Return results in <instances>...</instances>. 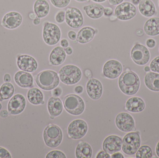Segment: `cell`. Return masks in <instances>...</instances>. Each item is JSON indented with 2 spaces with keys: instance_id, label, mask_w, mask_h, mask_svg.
<instances>
[{
  "instance_id": "obj_1",
  "label": "cell",
  "mask_w": 159,
  "mask_h": 158,
  "mask_svg": "<svg viewBox=\"0 0 159 158\" xmlns=\"http://www.w3.org/2000/svg\"><path fill=\"white\" fill-rule=\"evenodd\" d=\"M118 85L123 93L127 95H134L138 92L140 88V79L135 72L126 70L120 77Z\"/></svg>"
},
{
  "instance_id": "obj_2",
  "label": "cell",
  "mask_w": 159,
  "mask_h": 158,
  "mask_svg": "<svg viewBox=\"0 0 159 158\" xmlns=\"http://www.w3.org/2000/svg\"><path fill=\"white\" fill-rule=\"evenodd\" d=\"M58 74L52 70H45L38 73L35 78L37 86L45 91L53 90L60 83Z\"/></svg>"
},
{
  "instance_id": "obj_3",
  "label": "cell",
  "mask_w": 159,
  "mask_h": 158,
  "mask_svg": "<svg viewBox=\"0 0 159 158\" xmlns=\"http://www.w3.org/2000/svg\"><path fill=\"white\" fill-rule=\"evenodd\" d=\"M60 79L67 85L76 84L81 79L82 72L77 66L68 65L62 67L58 73Z\"/></svg>"
},
{
  "instance_id": "obj_4",
  "label": "cell",
  "mask_w": 159,
  "mask_h": 158,
  "mask_svg": "<svg viewBox=\"0 0 159 158\" xmlns=\"http://www.w3.org/2000/svg\"><path fill=\"white\" fill-rule=\"evenodd\" d=\"M43 136L47 146L55 148L58 147L62 142L63 134L59 126L50 124L48 125L44 130Z\"/></svg>"
},
{
  "instance_id": "obj_5",
  "label": "cell",
  "mask_w": 159,
  "mask_h": 158,
  "mask_svg": "<svg viewBox=\"0 0 159 158\" xmlns=\"http://www.w3.org/2000/svg\"><path fill=\"white\" fill-rule=\"evenodd\" d=\"M61 37V30L58 26L49 21L44 22L43 38L47 45L50 46L56 45L60 41Z\"/></svg>"
},
{
  "instance_id": "obj_6",
  "label": "cell",
  "mask_w": 159,
  "mask_h": 158,
  "mask_svg": "<svg viewBox=\"0 0 159 158\" xmlns=\"http://www.w3.org/2000/svg\"><path fill=\"white\" fill-rule=\"evenodd\" d=\"M64 108L69 114L74 116L81 115L85 109L83 99L75 94H70L63 99Z\"/></svg>"
},
{
  "instance_id": "obj_7",
  "label": "cell",
  "mask_w": 159,
  "mask_h": 158,
  "mask_svg": "<svg viewBox=\"0 0 159 158\" xmlns=\"http://www.w3.org/2000/svg\"><path fill=\"white\" fill-rule=\"evenodd\" d=\"M141 144V138L139 134L131 132L127 134L123 138L121 148L126 155H133L140 148Z\"/></svg>"
},
{
  "instance_id": "obj_8",
  "label": "cell",
  "mask_w": 159,
  "mask_h": 158,
  "mask_svg": "<svg viewBox=\"0 0 159 158\" xmlns=\"http://www.w3.org/2000/svg\"><path fill=\"white\" fill-rule=\"evenodd\" d=\"M137 14V9L134 5L129 2H123L115 8V15L122 21L134 18Z\"/></svg>"
},
{
  "instance_id": "obj_9",
  "label": "cell",
  "mask_w": 159,
  "mask_h": 158,
  "mask_svg": "<svg viewBox=\"0 0 159 158\" xmlns=\"http://www.w3.org/2000/svg\"><path fill=\"white\" fill-rule=\"evenodd\" d=\"M67 130L70 138L74 140H79L83 138L87 134L88 124L83 120H75L69 124Z\"/></svg>"
},
{
  "instance_id": "obj_10",
  "label": "cell",
  "mask_w": 159,
  "mask_h": 158,
  "mask_svg": "<svg viewBox=\"0 0 159 158\" xmlns=\"http://www.w3.org/2000/svg\"><path fill=\"white\" fill-rule=\"evenodd\" d=\"M65 22L72 28H79L84 23V17L82 12L76 7H69L66 9Z\"/></svg>"
},
{
  "instance_id": "obj_11",
  "label": "cell",
  "mask_w": 159,
  "mask_h": 158,
  "mask_svg": "<svg viewBox=\"0 0 159 158\" xmlns=\"http://www.w3.org/2000/svg\"><path fill=\"white\" fill-rule=\"evenodd\" d=\"M131 57L135 64L139 66H144L149 61L150 52L144 45L137 44L132 49Z\"/></svg>"
},
{
  "instance_id": "obj_12",
  "label": "cell",
  "mask_w": 159,
  "mask_h": 158,
  "mask_svg": "<svg viewBox=\"0 0 159 158\" xmlns=\"http://www.w3.org/2000/svg\"><path fill=\"white\" fill-rule=\"evenodd\" d=\"M122 70L123 67L119 61L111 59L108 60L104 65L103 74L107 79H114L121 74Z\"/></svg>"
},
{
  "instance_id": "obj_13",
  "label": "cell",
  "mask_w": 159,
  "mask_h": 158,
  "mask_svg": "<svg viewBox=\"0 0 159 158\" xmlns=\"http://www.w3.org/2000/svg\"><path fill=\"white\" fill-rule=\"evenodd\" d=\"M22 20L23 18L20 13L16 11H11L3 17L1 25L8 29H15L21 25Z\"/></svg>"
},
{
  "instance_id": "obj_14",
  "label": "cell",
  "mask_w": 159,
  "mask_h": 158,
  "mask_svg": "<svg viewBox=\"0 0 159 158\" xmlns=\"http://www.w3.org/2000/svg\"><path fill=\"white\" fill-rule=\"evenodd\" d=\"M115 122L118 129L124 132L131 131L134 129V120L128 113L122 112L117 115Z\"/></svg>"
},
{
  "instance_id": "obj_15",
  "label": "cell",
  "mask_w": 159,
  "mask_h": 158,
  "mask_svg": "<svg viewBox=\"0 0 159 158\" xmlns=\"http://www.w3.org/2000/svg\"><path fill=\"white\" fill-rule=\"evenodd\" d=\"M17 65L20 70L26 72H34L38 68L36 59L29 55H20L17 58Z\"/></svg>"
},
{
  "instance_id": "obj_16",
  "label": "cell",
  "mask_w": 159,
  "mask_h": 158,
  "mask_svg": "<svg viewBox=\"0 0 159 158\" xmlns=\"http://www.w3.org/2000/svg\"><path fill=\"white\" fill-rule=\"evenodd\" d=\"M26 105V99L24 96L18 94L9 100L7 105V110L11 115H19L24 111Z\"/></svg>"
},
{
  "instance_id": "obj_17",
  "label": "cell",
  "mask_w": 159,
  "mask_h": 158,
  "mask_svg": "<svg viewBox=\"0 0 159 158\" xmlns=\"http://www.w3.org/2000/svg\"><path fill=\"white\" fill-rule=\"evenodd\" d=\"M122 142L121 138L117 135L107 136L103 143V149L109 155L118 152L121 150Z\"/></svg>"
},
{
  "instance_id": "obj_18",
  "label": "cell",
  "mask_w": 159,
  "mask_h": 158,
  "mask_svg": "<svg viewBox=\"0 0 159 158\" xmlns=\"http://www.w3.org/2000/svg\"><path fill=\"white\" fill-rule=\"evenodd\" d=\"M86 91L90 98L93 100H98L102 95V84L99 80L91 78L86 84Z\"/></svg>"
},
{
  "instance_id": "obj_19",
  "label": "cell",
  "mask_w": 159,
  "mask_h": 158,
  "mask_svg": "<svg viewBox=\"0 0 159 158\" xmlns=\"http://www.w3.org/2000/svg\"><path fill=\"white\" fill-rule=\"evenodd\" d=\"M14 79L16 84L21 88H29L33 86V77L30 72L20 70L16 72Z\"/></svg>"
},
{
  "instance_id": "obj_20",
  "label": "cell",
  "mask_w": 159,
  "mask_h": 158,
  "mask_svg": "<svg viewBox=\"0 0 159 158\" xmlns=\"http://www.w3.org/2000/svg\"><path fill=\"white\" fill-rule=\"evenodd\" d=\"M83 9L86 15L92 19H98L104 15V7L98 3L85 5Z\"/></svg>"
},
{
  "instance_id": "obj_21",
  "label": "cell",
  "mask_w": 159,
  "mask_h": 158,
  "mask_svg": "<svg viewBox=\"0 0 159 158\" xmlns=\"http://www.w3.org/2000/svg\"><path fill=\"white\" fill-rule=\"evenodd\" d=\"M66 58V53L64 48L60 46L55 47L50 53L49 61L52 66H58L64 63Z\"/></svg>"
},
{
  "instance_id": "obj_22",
  "label": "cell",
  "mask_w": 159,
  "mask_h": 158,
  "mask_svg": "<svg viewBox=\"0 0 159 158\" xmlns=\"http://www.w3.org/2000/svg\"><path fill=\"white\" fill-rule=\"evenodd\" d=\"M96 33L95 29L89 26H86L78 31L76 41L81 44L88 43L93 40Z\"/></svg>"
},
{
  "instance_id": "obj_23",
  "label": "cell",
  "mask_w": 159,
  "mask_h": 158,
  "mask_svg": "<svg viewBox=\"0 0 159 158\" xmlns=\"http://www.w3.org/2000/svg\"><path fill=\"white\" fill-rule=\"evenodd\" d=\"M48 109L51 117L60 116L63 110V105L61 100L58 97H50L48 102Z\"/></svg>"
},
{
  "instance_id": "obj_24",
  "label": "cell",
  "mask_w": 159,
  "mask_h": 158,
  "mask_svg": "<svg viewBox=\"0 0 159 158\" xmlns=\"http://www.w3.org/2000/svg\"><path fill=\"white\" fill-rule=\"evenodd\" d=\"M34 12L39 18H44L49 14L50 6L47 0H36L34 3Z\"/></svg>"
},
{
  "instance_id": "obj_25",
  "label": "cell",
  "mask_w": 159,
  "mask_h": 158,
  "mask_svg": "<svg viewBox=\"0 0 159 158\" xmlns=\"http://www.w3.org/2000/svg\"><path fill=\"white\" fill-rule=\"evenodd\" d=\"M145 108V104L143 99L139 97H133L126 102V109L133 113L142 112Z\"/></svg>"
},
{
  "instance_id": "obj_26",
  "label": "cell",
  "mask_w": 159,
  "mask_h": 158,
  "mask_svg": "<svg viewBox=\"0 0 159 158\" xmlns=\"http://www.w3.org/2000/svg\"><path fill=\"white\" fill-rule=\"evenodd\" d=\"M138 8L140 13L146 17L154 15L157 11L156 6L152 0H141Z\"/></svg>"
},
{
  "instance_id": "obj_27",
  "label": "cell",
  "mask_w": 159,
  "mask_h": 158,
  "mask_svg": "<svg viewBox=\"0 0 159 158\" xmlns=\"http://www.w3.org/2000/svg\"><path fill=\"white\" fill-rule=\"evenodd\" d=\"M145 32L150 36L159 34V17H153L148 19L144 26Z\"/></svg>"
},
{
  "instance_id": "obj_28",
  "label": "cell",
  "mask_w": 159,
  "mask_h": 158,
  "mask_svg": "<svg viewBox=\"0 0 159 158\" xmlns=\"http://www.w3.org/2000/svg\"><path fill=\"white\" fill-rule=\"evenodd\" d=\"M144 82L148 88L154 92H159V74L150 72L146 75Z\"/></svg>"
},
{
  "instance_id": "obj_29",
  "label": "cell",
  "mask_w": 159,
  "mask_h": 158,
  "mask_svg": "<svg viewBox=\"0 0 159 158\" xmlns=\"http://www.w3.org/2000/svg\"><path fill=\"white\" fill-rule=\"evenodd\" d=\"M93 155L91 146L85 142L79 143L75 149V156L77 158H90Z\"/></svg>"
},
{
  "instance_id": "obj_30",
  "label": "cell",
  "mask_w": 159,
  "mask_h": 158,
  "mask_svg": "<svg viewBox=\"0 0 159 158\" xmlns=\"http://www.w3.org/2000/svg\"><path fill=\"white\" fill-rule=\"evenodd\" d=\"M27 98L29 102L33 105L43 104L44 103V96L41 90L37 88L30 89L27 93Z\"/></svg>"
},
{
  "instance_id": "obj_31",
  "label": "cell",
  "mask_w": 159,
  "mask_h": 158,
  "mask_svg": "<svg viewBox=\"0 0 159 158\" xmlns=\"http://www.w3.org/2000/svg\"><path fill=\"white\" fill-rule=\"evenodd\" d=\"M15 88L12 83L5 82L0 87V98L3 100H8L13 96Z\"/></svg>"
},
{
  "instance_id": "obj_32",
  "label": "cell",
  "mask_w": 159,
  "mask_h": 158,
  "mask_svg": "<svg viewBox=\"0 0 159 158\" xmlns=\"http://www.w3.org/2000/svg\"><path fill=\"white\" fill-rule=\"evenodd\" d=\"M152 150L148 146L141 147L136 152V157L137 158H150L152 157Z\"/></svg>"
},
{
  "instance_id": "obj_33",
  "label": "cell",
  "mask_w": 159,
  "mask_h": 158,
  "mask_svg": "<svg viewBox=\"0 0 159 158\" xmlns=\"http://www.w3.org/2000/svg\"><path fill=\"white\" fill-rule=\"evenodd\" d=\"M51 3L58 8H63L70 4L71 0H50Z\"/></svg>"
},
{
  "instance_id": "obj_34",
  "label": "cell",
  "mask_w": 159,
  "mask_h": 158,
  "mask_svg": "<svg viewBox=\"0 0 159 158\" xmlns=\"http://www.w3.org/2000/svg\"><path fill=\"white\" fill-rule=\"evenodd\" d=\"M47 158H66V156L63 152L59 150H53L49 152L46 156Z\"/></svg>"
},
{
  "instance_id": "obj_35",
  "label": "cell",
  "mask_w": 159,
  "mask_h": 158,
  "mask_svg": "<svg viewBox=\"0 0 159 158\" xmlns=\"http://www.w3.org/2000/svg\"><path fill=\"white\" fill-rule=\"evenodd\" d=\"M65 13L64 10H60L58 11L55 15V20L57 23L61 24L65 21Z\"/></svg>"
},
{
  "instance_id": "obj_36",
  "label": "cell",
  "mask_w": 159,
  "mask_h": 158,
  "mask_svg": "<svg viewBox=\"0 0 159 158\" xmlns=\"http://www.w3.org/2000/svg\"><path fill=\"white\" fill-rule=\"evenodd\" d=\"M150 68L154 72L159 73V56L152 60L150 63Z\"/></svg>"
},
{
  "instance_id": "obj_37",
  "label": "cell",
  "mask_w": 159,
  "mask_h": 158,
  "mask_svg": "<svg viewBox=\"0 0 159 158\" xmlns=\"http://www.w3.org/2000/svg\"><path fill=\"white\" fill-rule=\"evenodd\" d=\"M11 154L4 147H0V158H11Z\"/></svg>"
},
{
  "instance_id": "obj_38",
  "label": "cell",
  "mask_w": 159,
  "mask_h": 158,
  "mask_svg": "<svg viewBox=\"0 0 159 158\" xmlns=\"http://www.w3.org/2000/svg\"><path fill=\"white\" fill-rule=\"evenodd\" d=\"M62 90L60 87H56L55 89L52 90V95L55 97H58L62 94Z\"/></svg>"
},
{
  "instance_id": "obj_39",
  "label": "cell",
  "mask_w": 159,
  "mask_h": 158,
  "mask_svg": "<svg viewBox=\"0 0 159 158\" xmlns=\"http://www.w3.org/2000/svg\"><path fill=\"white\" fill-rule=\"evenodd\" d=\"M113 14V9L112 7L107 6L104 7V15L105 16L109 17L112 15Z\"/></svg>"
},
{
  "instance_id": "obj_40",
  "label": "cell",
  "mask_w": 159,
  "mask_h": 158,
  "mask_svg": "<svg viewBox=\"0 0 159 158\" xmlns=\"http://www.w3.org/2000/svg\"><path fill=\"white\" fill-rule=\"evenodd\" d=\"M96 158H110V155L105 151H101L97 154Z\"/></svg>"
},
{
  "instance_id": "obj_41",
  "label": "cell",
  "mask_w": 159,
  "mask_h": 158,
  "mask_svg": "<svg viewBox=\"0 0 159 158\" xmlns=\"http://www.w3.org/2000/svg\"><path fill=\"white\" fill-rule=\"evenodd\" d=\"M68 36L71 41H75L77 38V33L74 31L70 30L68 32Z\"/></svg>"
},
{
  "instance_id": "obj_42",
  "label": "cell",
  "mask_w": 159,
  "mask_h": 158,
  "mask_svg": "<svg viewBox=\"0 0 159 158\" xmlns=\"http://www.w3.org/2000/svg\"><path fill=\"white\" fill-rule=\"evenodd\" d=\"M146 45L149 48H153L156 45V42L153 39H149L147 41Z\"/></svg>"
},
{
  "instance_id": "obj_43",
  "label": "cell",
  "mask_w": 159,
  "mask_h": 158,
  "mask_svg": "<svg viewBox=\"0 0 159 158\" xmlns=\"http://www.w3.org/2000/svg\"><path fill=\"white\" fill-rule=\"evenodd\" d=\"M110 5L117 6L124 2V0H108Z\"/></svg>"
},
{
  "instance_id": "obj_44",
  "label": "cell",
  "mask_w": 159,
  "mask_h": 158,
  "mask_svg": "<svg viewBox=\"0 0 159 158\" xmlns=\"http://www.w3.org/2000/svg\"><path fill=\"white\" fill-rule=\"evenodd\" d=\"M69 41L66 39H63L61 40L60 42V45L61 47L63 48H65L68 47L69 45Z\"/></svg>"
},
{
  "instance_id": "obj_45",
  "label": "cell",
  "mask_w": 159,
  "mask_h": 158,
  "mask_svg": "<svg viewBox=\"0 0 159 158\" xmlns=\"http://www.w3.org/2000/svg\"><path fill=\"white\" fill-rule=\"evenodd\" d=\"M75 92L78 94H81L83 92V87L81 85H78L75 88Z\"/></svg>"
},
{
  "instance_id": "obj_46",
  "label": "cell",
  "mask_w": 159,
  "mask_h": 158,
  "mask_svg": "<svg viewBox=\"0 0 159 158\" xmlns=\"http://www.w3.org/2000/svg\"><path fill=\"white\" fill-rule=\"evenodd\" d=\"M8 116V111L7 110H2L0 112V117L2 118H5Z\"/></svg>"
},
{
  "instance_id": "obj_47",
  "label": "cell",
  "mask_w": 159,
  "mask_h": 158,
  "mask_svg": "<svg viewBox=\"0 0 159 158\" xmlns=\"http://www.w3.org/2000/svg\"><path fill=\"white\" fill-rule=\"evenodd\" d=\"M3 80L5 82H10L11 80V76L10 74L8 73L5 74L3 77Z\"/></svg>"
},
{
  "instance_id": "obj_48",
  "label": "cell",
  "mask_w": 159,
  "mask_h": 158,
  "mask_svg": "<svg viewBox=\"0 0 159 158\" xmlns=\"http://www.w3.org/2000/svg\"><path fill=\"white\" fill-rule=\"evenodd\" d=\"M111 157L112 158H124V157L121 153L116 152V153L112 154Z\"/></svg>"
},
{
  "instance_id": "obj_49",
  "label": "cell",
  "mask_w": 159,
  "mask_h": 158,
  "mask_svg": "<svg viewBox=\"0 0 159 158\" xmlns=\"http://www.w3.org/2000/svg\"><path fill=\"white\" fill-rule=\"evenodd\" d=\"M65 52H66L67 54L69 55H70L72 54L73 53V50L72 48L70 46H68V47H66L65 49Z\"/></svg>"
},
{
  "instance_id": "obj_50",
  "label": "cell",
  "mask_w": 159,
  "mask_h": 158,
  "mask_svg": "<svg viewBox=\"0 0 159 158\" xmlns=\"http://www.w3.org/2000/svg\"><path fill=\"white\" fill-rule=\"evenodd\" d=\"M33 23L34 25H39L41 23V19L37 17L35 19H34Z\"/></svg>"
},
{
  "instance_id": "obj_51",
  "label": "cell",
  "mask_w": 159,
  "mask_h": 158,
  "mask_svg": "<svg viewBox=\"0 0 159 158\" xmlns=\"http://www.w3.org/2000/svg\"><path fill=\"white\" fill-rule=\"evenodd\" d=\"M29 18L30 19L32 20H34V19H35L36 17H37V16L35 15V13L34 12V13H30L29 14Z\"/></svg>"
},
{
  "instance_id": "obj_52",
  "label": "cell",
  "mask_w": 159,
  "mask_h": 158,
  "mask_svg": "<svg viewBox=\"0 0 159 158\" xmlns=\"http://www.w3.org/2000/svg\"><path fill=\"white\" fill-rule=\"evenodd\" d=\"M136 34H137L138 36H143L144 34L143 31L142 29H138V30L136 31Z\"/></svg>"
},
{
  "instance_id": "obj_53",
  "label": "cell",
  "mask_w": 159,
  "mask_h": 158,
  "mask_svg": "<svg viewBox=\"0 0 159 158\" xmlns=\"http://www.w3.org/2000/svg\"><path fill=\"white\" fill-rule=\"evenodd\" d=\"M141 1V0H131V2L134 5H137L140 3Z\"/></svg>"
},
{
  "instance_id": "obj_54",
  "label": "cell",
  "mask_w": 159,
  "mask_h": 158,
  "mask_svg": "<svg viewBox=\"0 0 159 158\" xmlns=\"http://www.w3.org/2000/svg\"><path fill=\"white\" fill-rule=\"evenodd\" d=\"M89 72V70H86L85 72V74L86 75V77L89 78V77H91V72H90L89 73H88Z\"/></svg>"
},
{
  "instance_id": "obj_55",
  "label": "cell",
  "mask_w": 159,
  "mask_h": 158,
  "mask_svg": "<svg viewBox=\"0 0 159 158\" xmlns=\"http://www.w3.org/2000/svg\"><path fill=\"white\" fill-rule=\"evenodd\" d=\"M156 153L159 157V142L158 143L157 147H156Z\"/></svg>"
},
{
  "instance_id": "obj_56",
  "label": "cell",
  "mask_w": 159,
  "mask_h": 158,
  "mask_svg": "<svg viewBox=\"0 0 159 158\" xmlns=\"http://www.w3.org/2000/svg\"><path fill=\"white\" fill-rule=\"evenodd\" d=\"M93 2H94L98 3H103L104 2H106L107 0H91Z\"/></svg>"
},
{
  "instance_id": "obj_57",
  "label": "cell",
  "mask_w": 159,
  "mask_h": 158,
  "mask_svg": "<svg viewBox=\"0 0 159 158\" xmlns=\"http://www.w3.org/2000/svg\"><path fill=\"white\" fill-rule=\"evenodd\" d=\"M75 1L79 2H90V0H75Z\"/></svg>"
},
{
  "instance_id": "obj_58",
  "label": "cell",
  "mask_w": 159,
  "mask_h": 158,
  "mask_svg": "<svg viewBox=\"0 0 159 158\" xmlns=\"http://www.w3.org/2000/svg\"><path fill=\"white\" fill-rule=\"evenodd\" d=\"M150 67H149L148 66H146L144 68V70H145V71H146V72L150 71Z\"/></svg>"
},
{
  "instance_id": "obj_59",
  "label": "cell",
  "mask_w": 159,
  "mask_h": 158,
  "mask_svg": "<svg viewBox=\"0 0 159 158\" xmlns=\"http://www.w3.org/2000/svg\"><path fill=\"white\" fill-rule=\"evenodd\" d=\"M2 104L0 103V110H1V109H2Z\"/></svg>"
},
{
  "instance_id": "obj_60",
  "label": "cell",
  "mask_w": 159,
  "mask_h": 158,
  "mask_svg": "<svg viewBox=\"0 0 159 158\" xmlns=\"http://www.w3.org/2000/svg\"><path fill=\"white\" fill-rule=\"evenodd\" d=\"M2 101H3L2 99V98H0V101H1V102H2Z\"/></svg>"
},
{
  "instance_id": "obj_61",
  "label": "cell",
  "mask_w": 159,
  "mask_h": 158,
  "mask_svg": "<svg viewBox=\"0 0 159 158\" xmlns=\"http://www.w3.org/2000/svg\"><path fill=\"white\" fill-rule=\"evenodd\" d=\"M158 4H159V0L158 1Z\"/></svg>"
}]
</instances>
